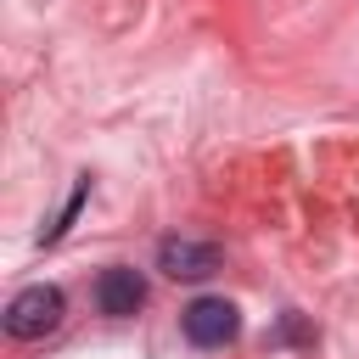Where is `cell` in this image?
Segmentation results:
<instances>
[{
	"instance_id": "cell-1",
	"label": "cell",
	"mask_w": 359,
	"mask_h": 359,
	"mask_svg": "<svg viewBox=\"0 0 359 359\" xmlns=\"http://www.w3.org/2000/svg\"><path fill=\"white\" fill-rule=\"evenodd\" d=\"M62 314H67V297H62L56 286H28V292H17V297L6 303V337L39 342V337H50V331L62 325Z\"/></svg>"
},
{
	"instance_id": "cell-2",
	"label": "cell",
	"mask_w": 359,
	"mask_h": 359,
	"mask_svg": "<svg viewBox=\"0 0 359 359\" xmlns=\"http://www.w3.org/2000/svg\"><path fill=\"white\" fill-rule=\"evenodd\" d=\"M180 325H185V337H191L196 348H224V342H236L241 314H236L230 297H196V303L180 314Z\"/></svg>"
},
{
	"instance_id": "cell-3",
	"label": "cell",
	"mask_w": 359,
	"mask_h": 359,
	"mask_svg": "<svg viewBox=\"0 0 359 359\" xmlns=\"http://www.w3.org/2000/svg\"><path fill=\"white\" fill-rule=\"evenodd\" d=\"M224 264V252L213 247V241H191V236H168L163 247H157V269H168L174 280H202V275H213Z\"/></svg>"
},
{
	"instance_id": "cell-4",
	"label": "cell",
	"mask_w": 359,
	"mask_h": 359,
	"mask_svg": "<svg viewBox=\"0 0 359 359\" xmlns=\"http://www.w3.org/2000/svg\"><path fill=\"white\" fill-rule=\"evenodd\" d=\"M95 303H101V314H112V320L135 314V309L146 303V280H140V269H129V264L101 269V280H95Z\"/></svg>"
}]
</instances>
